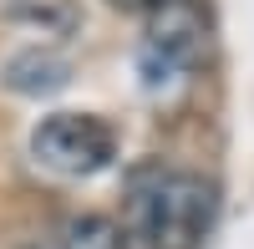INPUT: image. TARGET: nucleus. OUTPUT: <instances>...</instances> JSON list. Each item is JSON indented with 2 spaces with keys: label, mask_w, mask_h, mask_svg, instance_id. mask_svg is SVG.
Wrapping results in <instances>:
<instances>
[{
  "label": "nucleus",
  "mask_w": 254,
  "mask_h": 249,
  "mask_svg": "<svg viewBox=\"0 0 254 249\" xmlns=\"http://www.w3.org/2000/svg\"><path fill=\"white\" fill-rule=\"evenodd\" d=\"M31 158L46 173L92 178L102 168H112L117 132H112V122L97 117V112H51V117H41L36 132H31Z\"/></svg>",
  "instance_id": "obj_3"
},
{
  "label": "nucleus",
  "mask_w": 254,
  "mask_h": 249,
  "mask_svg": "<svg viewBox=\"0 0 254 249\" xmlns=\"http://www.w3.org/2000/svg\"><path fill=\"white\" fill-rule=\"evenodd\" d=\"M51 249H137V239L122 229V219L107 214H66L56 224Z\"/></svg>",
  "instance_id": "obj_5"
},
{
  "label": "nucleus",
  "mask_w": 254,
  "mask_h": 249,
  "mask_svg": "<svg viewBox=\"0 0 254 249\" xmlns=\"http://www.w3.org/2000/svg\"><path fill=\"white\" fill-rule=\"evenodd\" d=\"M10 20H26L41 36H71L81 26V5L76 0H15Z\"/></svg>",
  "instance_id": "obj_6"
},
{
  "label": "nucleus",
  "mask_w": 254,
  "mask_h": 249,
  "mask_svg": "<svg viewBox=\"0 0 254 249\" xmlns=\"http://www.w3.org/2000/svg\"><path fill=\"white\" fill-rule=\"evenodd\" d=\"M0 81H5L15 97H51V92H61L71 81V61L56 46H20L15 56H5Z\"/></svg>",
  "instance_id": "obj_4"
},
{
  "label": "nucleus",
  "mask_w": 254,
  "mask_h": 249,
  "mask_svg": "<svg viewBox=\"0 0 254 249\" xmlns=\"http://www.w3.org/2000/svg\"><path fill=\"white\" fill-rule=\"evenodd\" d=\"M219 188L193 168H137L127 183L122 229L137 239V249H198L214 229Z\"/></svg>",
  "instance_id": "obj_1"
},
{
  "label": "nucleus",
  "mask_w": 254,
  "mask_h": 249,
  "mask_svg": "<svg viewBox=\"0 0 254 249\" xmlns=\"http://www.w3.org/2000/svg\"><path fill=\"white\" fill-rule=\"evenodd\" d=\"M112 5H122V10H153V5H163V0H112Z\"/></svg>",
  "instance_id": "obj_7"
},
{
  "label": "nucleus",
  "mask_w": 254,
  "mask_h": 249,
  "mask_svg": "<svg viewBox=\"0 0 254 249\" xmlns=\"http://www.w3.org/2000/svg\"><path fill=\"white\" fill-rule=\"evenodd\" d=\"M26 249H41V244H26Z\"/></svg>",
  "instance_id": "obj_8"
},
{
  "label": "nucleus",
  "mask_w": 254,
  "mask_h": 249,
  "mask_svg": "<svg viewBox=\"0 0 254 249\" xmlns=\"http://www.w3.org/2000/svg\"><path fill=\"white\" fill-rule=\"evenodd\" d=\"M208 61V20L193 0H163L147 10L137 41V71L147 92H178Z\"/></svg>",
  "instance_id": "obj_2"
}]
</instances>
